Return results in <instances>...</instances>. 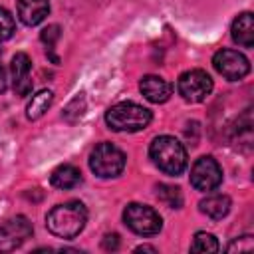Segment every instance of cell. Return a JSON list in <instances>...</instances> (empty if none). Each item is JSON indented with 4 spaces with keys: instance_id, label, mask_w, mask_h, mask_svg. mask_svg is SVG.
Returning <instances> with one entry per match:
<instances>
[{
    "instance_id": "5",
    "label": "cell",
    "mask_w": 254,
    "mask_h": 254,
    "mask_svg": "<svg viewBox=\"0 0 254 254\" xmlns=\"http://www.w3.org/2000/svg\"><path fill=\"white\" fill-rule=\"evenodd\" d=\"M123 222L127 224L129 230H133L139 236H153L163 226L159 212L155 208H151L147 204H139V202H131L125 206Z\"/></svg>"
},
{
    "instance_id": "3",
    "label": "cell",
    "mask_w": 254,
    "mask_h": 254,
    "mask_svg": "<svg viewBox=\"0 0 254 254\" xmlns=\"http://www.w3.org/2000/svg\"><path fill=\"white\" fill-rule=\"evenodd\" d=\"M153 119V113L133 101H121L115 103L107 109L105 113V123L111 131H121V133H135L143 131Z\"/></svg>"
},
{
    "instance_id": "15",
    "label": "cell",
    "mask_w": 254,
    "mask_h": 254,
    "mask_svg": "<svg viewBox=\"0 0 254 254\" xmlns=\"http://www.w3.org/2000/svg\"><path fill=\"white\" fill-rule=\"evenodd\" d=\"M50 183L52 187L56 189H62V190H67V189H73L81 183V173L79 169H75L73 165H60L52 177H50Z\"/></svg>"
},
{
    "instance_id": "24",
    "label": "cell",
    "mask_w": 254,
    "mask_h": 254,
    "mask_svg": "<svg viewBox=\"0 0 254 254\" xmlns=\"http://www.w3.org/2000/svg\"><path fill=\"white\" fill-rule=\"evenodd\" d=\"M135 252H157V248H155V246H147V244H143V246H137Z\"/></svg>"
},
{
    "instance_id": "2",
    "label": "cell",
    "mask_w": 254,
    "mask_h": 254,
    "mask_svg": "<svg viewBox=\"0 0 254 254\" xmlns=\"http://www.w3.org/2000/svg\"><path fill=\"white\" fill-rule=\"evenodd\" d=\"M149 157L165 175L177 177L187 169V151L183 143L171 135L155 137L149 147Z\"/></svg>"
},
{
    "instance_id": "9",
    "label": "cell",
    "mask_w": 254,
    "mask_h": 254,
    "mask_svg": "<svg viewBox=\"0 0 254 254\" xmlns=\"http://www.w3.org/2000/svg\"><path fill=\"white\" fill-rule=\"evenodd\" d=\"M34 228L26 216H12L0 224V252H12L20 248L30 236Z\"/></svg>"
},
{
    "instance_id": "13",
    "label": "cell",
    "mask_w": 254,
    "mask_h": 254,
    "mask_svg": "<svg viewBox=\"0 0 254 254\" xmlns=\"http://www.w3.org/2000/svg\"><path fill=\"white\" fill-rule=\"evenodd\" d=\"M230 36L238 46L252 48L254 46V16L250 12L238 14L230 26Z\"/></svg>"
},
{
    "instance_id": "19",
    "label": "cell",
    "mask_w": 254,
    "mask_h": 254,
    "mask_svg": "<svg viewBox=\"0 0 254 254\" xmlns=\"http://www.w3.org/2000/svg\"><path fill=\"white\" fill-rule=\"evenodd\" d=\"M40 38H42V42L46 44V50H48L50 60H52L54 64H58L60 60H58V56H54V48H56V42L60 40V26H58V24H52V26L44 28L42 34H40Z\"/></svg>"
},
{
    "instance_id": "23",
    "label": "cell",
    "mask_w": 254,
    "mask_h": 254,
    "mask_svg": "<svg viewBox=\"0 0 254 254\" xmlns=\"http://www.w3.org/2000/svg\"><path fill=\"white\" fill-rule=\"evenodd\" d=\"M6 71H4V67H2V64H0V93L2 91H6Z\"/></svg>"
},
{
    "instance_id": "8",
    "label": "cell",
    "mask_w": 254,
    "mask_h": 254,
    "mask_svg": "<svg viewBox=\"0 0 254 254\" xmlns=\"http://www.w3.org/2000/svg\"><path fill=\"white\" fill-rule=\"evenodd\" d=\"M220 183H222V169L214 157L204 155L194 161L190 169V185L196 190H202V192L214 190Z\"/></svg>"
},
{
    "instance_id": "17",
    "label": "cell",
    "mask_w": 254,
    "mask_h": 254,
    "mask_svg": "<svg viewBox=\"0 0 254 254\" xmlns=\"http://www.w3.org/2000/svg\"><path fill=\"white\" fill-rule=\"evenodd\" d=\"M157 196H159V200H163L169 208H181V204H183L181 189H179V187H173V185H159V187H157Z\"/></svg>"
},
{
    "instance_id": "1",
    "label": "cell",
    "mask_w": 254,
    "mask_h": 254,
    "mask_svg": "<svg viewBox=\"0 0 254 254\" xmlns=\"http://www.w3.org/2000/svg\"><path fill=\"white\" fill-rule=\"evenodd\" d=\"M87 222V210L79 200H67L54 206L46 216L48 230L58 238H75Z\"/></svg>"
},
{
    "instance_id": "20",
    "label": "cell",
    "mask_w": 254,
    "mask_h": 254,
    "mask_svg": "<svg viewBox=\"0 0 254 254\" xmlns=\"http://www.w3.org/2000/svg\"><path fill=\"white\" fill-rule=\"evenodd\" d=\"M14 34V18L6 8H0V42L12 38Z\"/></svg>"
},
{
    "instance_id": "10",
    "label": "cell",
    "mask_w": 254,
    "mask_h": 254,
    "mask_svg": "<svg viewBox=\"0 0 254 254\" xmlns=\"http://www.w3.org/2000/svg\"><path fill=\"white\" fill-rule=\"evenodd\" d=\"M30 69H32V62L28 58V54L18 52L12 58L10 64V71H12V87L14 93L18 97H26L32 91V79H30Z\"/></svg>"
},
{
    "instance_id": "7",
    "label": "cell",
    "mask_w": 254,
    "mask_h": 254,
    "mask_svg": "<svg viewBox=\"0 0 254 254\" xmlns=\"http://www.w3.org/2000/svg\"><path fill=\"white\" fill-rule=\"evenodd\" d=\"M212 65L228 81H238V79L246 77L250 71L248 58L236 50H218L212 58Z\"/></svg>"
},
{
    "instance_id": "4",
    "label": "cell",
    "mask_w": 254,
    "mask_h": 254,
    "mask_svg": "<svg viewBox=\"0 0 254 254\" xmlns=\"http://www.w3.org/2000/svg\"><path fill=\"white\" fill-rule=\"evenodd\" d=\"M125 161V153L119 147L111 143H99L89 155V169L101 179H113L123 173Z\"/></svg>"
},
{
    "instance_id": "22",
    "label": "cell",
    "mask_w": 254,
    "mask_h": 254,
    "mask_svg": "<svg viewBox=\"0 0 254 254\" xmlns=\"http://www.w3.org/2000/svg\"><path fill=\"white\" fill-rule=\"evenodd\" d=\"M101 246H103L105 250H117V248H119V236H117V234H105Z\"/></svg>"
},
{
    "instance_id": "14",
    "label": "cell",
    "mask_w": 254,
    "mask_h": 254,
    "mask_svg": "<svg viewBox=\"0 0 254 254\" xmlns=\"http://www.w3.org/2000/svg\"><path fill=\"white\" fill-rule=\"evenodd\" d=\"M198 208L202 214H206L212 220H220L230 210V198L226 194H210L198 202Z\"/></svg>"
},
{
    "instance_id": "6",
    "label": "cell",
    "mask_w": 254,
    "mask_h": 254,
    "mask_svg": "<svg viewBox=\"0 0 254 254\" xmlns=\"http://www.w3.org/2000/svg\"><path fill=\"white\" fill-rule=\"evenodd\" d=\"M177 89L185 101L200 103L212 91V77L202 69H189V71L179 75Z\"/></svg>"
},
{
    "instance_id": "12",
    "label": "cell",
    "mask_w": 254,
    "mask_h": 254,
    "mask_svg": "<svg viewBox=\"0 0 254 254\" xmlns=\"http://www.w3.org/2000/svg\"><path fill=\"white\" fill-rule=\"evenodd\" d=\"M18 18L26 26H38L50 12V0H16Z\"/></svg>"
},
{
    "instance_id": "16",
    "label": "cell",
    "mask_w": 254,
    "mask_h": 254,
    "mask_svg": "<svg viewBox=\"0 0 254 254\" xmlns=\"http://www.w3.org/2000/svg\"><path fill=\"white\" fill-rule=\"evenodd\" d=\"M54 101V93L50 89H40L36 95H32V99L28 101V107H26V117L30 121H36L40 119L52 105Z\"/></svg>"
},
{
    "instance_id": "11",
    "label": "cell",
    "mask_w": 254,
    "mask_h": 254,
    "mask_svg": "<svg viewBox=\"0 0 254 254\" xmlns=\"http://www.w3.org/2000/svg\"><path fill=\"white\" fill-rule=\"evenodd\" d=\"M139 89L151 103H165L173 93V85L159 75H145L139 83Z\"/></svg>"
},
{
    "instance_id": "21",
    "label": "cell",
    "mask_w": 254,
    "mask_h": 254,
    "mask_svg": "<svg viewBox=\"0 0 254 254\" xmlns=\"http://www.w3.org/2000/svg\"><path fill=\"white\" fill-rule=\"evenodd\" d=\"M254 248V240H252V236L250 234H246V236H240V238H234L228 246H226V250L228 252H250Z\"/></svg>"
},
{
    "instance_id": "18",
    "label": "cell",
    "mask_w": 254,
    "mask_h": 254,
    "mask_svg": "<svg viewBox=\"0 0 254 254\" xmlns=\"http://www.w3.org/2000/svg\"><path fill=\"white\" fill-rule=\"evenodd\" d=\"M218 240L208 232H196L190 244V252H218Z\"/></svg>"
}]
</instances>
